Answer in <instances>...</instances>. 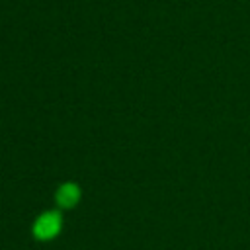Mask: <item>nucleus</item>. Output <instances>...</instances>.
I'll list each match as a JSON object with an SVG mask.
<instances>
[{
    "mask_svg": "<svg viewBox=\"0 0 250 250\" xmlns=\"http://www.w3.org/2000/svg\"><path fill=\"white\" fill-rule=\"evenodd\" d=\"M61 229H62L61 211L59 209H49V211H43L41 215L35 217V221L31 225V234L39 242H49V240H53L61 234Z\"/></svg>",
    "mask_w": 250,
    "mask_h": 250,
    "instance_id": "1",
    "label": "nucleus"
},
{
    "mask_svg": "<svg viewBox=\"0 0 250 250\" xmlns=\"http://www.w3.org/2000/svg\"><path fill=\"white\" fill-rule=\"evenodd\" d=\"M80 197H82V191L76 182H62L55 191V201L61 209H74Z\"/></svg>",
    "mask_w": 250,
    "mask_h": 250,
    "instance_id": "2",
    "label": "nucleus"
}]
</instances>
